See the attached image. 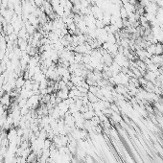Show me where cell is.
Segmentation results:
<instances>
[{"label": "cell", "mask_w": 163, "mask_h": 163, "mask_svg": "<svg viewBox=\"0 0 163 163\" xmlns=\"http://www.w3.org/2000/svg\"><path fill=\"white\" fill-rule=\"evenodd\" d=\"M10 102H11V99H10V96L8 95V94H4L3 96H1V99H0V103H1V105L3 106H9L10 105Z\"/></svg>", "instance_id": "cell-1"}, {"label": "cell", "mask_w": 163, "mask_h": 163, "mask_svg": "<svg viewBox=\"0 0 163 163\" xmlns=\"http://www.w3.org/2000/svg\"><path fill=\"white\" fill-rule=\"evenodd\" d=\"M24 84H25V81L22 79V78H18V79L15 81V86H17V88H21V87H23Z\"/></svg>", "instance_id": "cell-2"}, {"label": "cell", "mask_w": 163, "mask_h": 163, "mask_svg": "<svg viewBox=\"0 0 163 163\" xmlns=\"http://www.w3.org/2000/svg\"><path fill=\"white\" fill-rule=\"evenodd\" d=\"M162 53H163L162 44H160V43H156L155 44V55H161Z\"/></svg>", "instance_id": "cell-3"}, {"label": "cell", "mask_w": 163, "mask_h": 163, "mask_svg": "<svg viewBox=\"0 0 163 163\" xmlns=\"http://www.w3.org/2000/svg\"><path fill=\"white\" fill-rule=\"evenodd\" d=\"M2 6H3V3H2V0H0V9L2 8Z\"/></svg>", "instance_id": "cell-4"}, {"label": "cell", "mask_w": 163, "mask_h": 163, "mask_svg": "<svg viewBox=\"0 0 163 163\" xmlns=\"http://www.w3.org/2000/svg\"><path fill=\"white\" fill-rule=\"evenodd\" d=\"M162 48H163V44H162Z\"/></svg>", "instance_id": "cell-5"}]
</instances>
